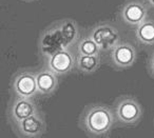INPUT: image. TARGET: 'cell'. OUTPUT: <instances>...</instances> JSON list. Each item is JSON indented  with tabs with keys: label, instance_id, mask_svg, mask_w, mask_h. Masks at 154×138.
<instances>
[{
	"label": "cell",
	"instance_id": "obj_13",
	"mask_svg": "<svg viewBox=\"0 0 154 138\" xmlns=\"http://www.w3.org/2000/svg\"><path fill=\"white\" fill-rule=\"evenodd\" d=\"M99 45L91 38L90 36L87 38H82L78 42V54L82 55H96L100 52Z\"/></svg>",
	"mask_w": 154,
	"mask_h": 138
},
{
	"label": "cell",
	"instance_id": "obj_8",
	"mask_svg": "<svg viewBox=\"0 0 154 138\" xmlns=\"http://www.w3.org/2000/svg\"><path fill=\"white\" fill-rule=\"evenodd\" d=\"M17 129L23 137H38L45 131V120L38 114L32 115L17 123Z\"/></svg>",
	"mask_w": 154,
	"mask_h": 138
},
{
	"label": "cell",
	"instance_id": "obj_9",
	"mask_svg": "<svg viewBox=\"0 0 154 138\" xmlns=\"http://www.w3.org/2000/svg\"><path fill=\"white\" fill-rule=\"evenodd\" d=\"M11 117L16 123L32 115L36 114L37 110L34 102L31 101V98H23L19 97L13 103L11 108Z\"/></svg>",
	"mask_w": 154,
	"mask_h": 138
},
{
	"label": "cell",
	"instance_id": "obj_4",
	"mask_svg": "<svg viewBox=\"0 0 154 138\" xmlns=\"http://www.w3.org/2000/svg\"><path fill=\"white\" fill-rule=\"evenodd\" d=\"M48 64L49 69H51L55 74H66L73 69L75 60L72 53L64 48L51 54L48 59Z\"/></svg>",
	"mask_w": 154,
	"mask_h": 138
},
{
	"label": "cell",
	"instance_id": "obj_2",
	"mask_svg": "<svg viewBox=\"0 0 154 138\" xmlns=\"http://www.w3.org/2000/svg\"><path fill=\"white\" fill-rule=\"evenodd\" d=\"M141 106L133 98H124L116 106L115 115L120 122L134 124L141 117Z\"/></svg>",
	"mask_w": 154,
	"mask_h": 138
},
{
	"label": "cell",
	"instance_id": "obj_7",
	"mask_svg": "<svg viewBox=\"0 0 154 138\" xmlns=\"http://www.w3.org/2000/svg\"><path fill=\"white\" fill-rule=\"evenodd\" d=\"M120 16L126 23L130 26H138L146 20L147 9L140 1H130L122 8Z\"/></svg>",
	"mask_w": 154,
	"mask_h": 138
},
{
	"label": "cell",
	"instance_id": "obj_10",
	"mask_svg": "<svg viewBox=\"0 0 154 138\" xmlns=\"http://www.w3.org/2000/svg\"><path fill=\"white\" fill-rule=\"evenodd\" d=\"M38 93L42 95H50L58 87V81L56 74L51 69H45L36 74Z\"/></svg>",
	"mask_w": 154,
	"mask_h": 138
},
{
	"label": "cell",
	"instance_id": "obj_5",
	"mask_svg": "<svg viewBox=\"0 0 154 138\" xmlns=\"http://www.w3.org/2000/svg\"><path fill=\"white\" fill-rule=\"evenodd\" d=\"M111 59L115 66L126 69L133 66L136 59V51L129 43L118 42L111 50Z\"/></svg>",
	"mask_w": 154,
	"mask_h": 138
},
{
	"label": "cell",
	"instance_id": "obj_15",
	"mask_svg": "<svg viewBox=\"0 0 154 138\" xmlns=\"http://www.w3.org/2000/svg\"><path fill=\"white\" fill-rule=\"evenodd\" d=\"M150 70H151L152 75L154 76V52L152 54L151 58H150Z\"/></svg>",
	"mask_w": 154,
	"mask_h": 138
},
{
	"label": "cell",
	"instance_id": "obj_16",
	"mask_svg": "<svg viewBox=\"0 0 154 138\" xmlns=\"http://www.w3.org/2000/svg\"><path fill=\"white\" fill-rule=\"evenodd\" d=\"M149 1V3L152 5V7H154V0H148Z\"/></svg>",
	"mask_w": 154,
	"mask_h": 138
},
{
	"label": "cell",
	"instance_id": "obj_14",
	"mask_svg": "<svg viewBox=\"0 0 154 138\" xmlns=\"http://www.w3.org/2000/svg\"><path fill=\"white\" fill-rule=\"evenodd\" d=\"M59 28H60V31H61L62 37H63L64 44H66V48L69 44H71V43L74 41L75 38H76L77 28L72 20H66V21L62 22L59 26Z\"/></svg>",
	"mask_w": 154,
	"mask_h": 138
},
{
	"label": "cell",
	"instance_id": "obj_11",
	"mask_svg": "<svg viewBox=\"0 0 154 138\" xmlns=\"http://www.w3.org/2000/svg\"><path fill=\"white\" fill-rule=\"evenodd\" d=\"M99 63H100V58L99 54L96 55H82L78 54L76 59L77 68L80 72L85 74H90L93 73L98 69Z\"/></svg>",
	"mask_w": 154,
	"mask_h": 138
},
{
	"label": "cell",
	"instance_id": "obj_6",
	"mask_svg": "<svg viewBox=\"0 0 154 138\" xmlns=\"http://www.w3.org/2000/svg\"><path fill=\"white\" fill-rule=\"evenodd\" d=\"M13 89L19 97L31 98L38 93L36 75L30 72H22L14 79Z\"/></svg>",
	"mask_w": 154,
	"mask_h": 138
},
{
	"label": "cell",
	"instance_id": "obj_1",
	"mask_svg": "<svg viewBox=\"0 0 154 138\" xmlns=\"http://www.w3.org/2000/svg\"><path fill=\"white\" fill-rule=\"evenodd\" d=\"M114 122V115L106 106H95L86 112L84 124L93 135H103L110 131Z\"/></svg>",
	"mask_w": 154,
	"mask_h": 138
},
{
	"label": "cell",
	"instance_id": "obj_3",
	"mask_svg": "<svg viewBox=\"0 0 154 138\" xmlns=\"http://www.w3.org/2000/svg\"><path fill=\"white\" fill-rule=\"evenodd\" d=\"M90 37L99 45L101 51L112 50L119 40V35L116 28L110 24L97 26L91 31Z\"/></svg>",
	"mask_w": 154,
	"mask_h": 138
},
{
	"label": "cell",
	"instance_id": "obj_12",
	"mask_svg": "<svg viewBox=\"0 0 154 138\" xmlns=\"http://www.w3.org/2000/svg\"><path fill=\"white\" fill-rule=\"evenodd\" d=\"M136 37L143 44H153L154 43V21L143 20L137 26Z\"/></svg>",
	"mask_w": 154,
	"mask_h": 138
}]
</instances>
